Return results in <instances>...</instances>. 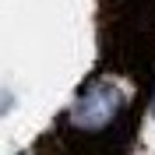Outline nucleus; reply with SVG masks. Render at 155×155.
<instances>
[{
    "label": "nucleus",
    "mask_w": 155,
    "mask_h": 155,
    "mask_svg": "<svg viewBox=\"0 0 155 155\" xmlns=\"http://www.w3.org/2000/svg\"><path fill=\"white\" fill-rule=\"evenodd\" d=\"M152 116H155V99H152Z\"/></svg>",
    "instance_id": "f257e3e1"
}]
</instances>
